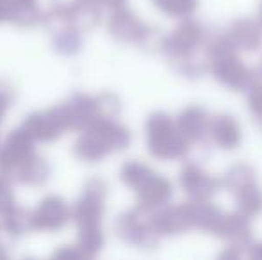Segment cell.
Returning a JSON list of instances; mask_svg holds the SVG:
<instances>
[{
	"mask_svg": "<svg viewBox=\"0 0 262 260\" xmlns=\"http://www.w3.org/2000/svg\"><path fill=\"white\" fill-rule=\"evenodd\" d=\"M105 184L102 180H90L84 187V193L72 207V219L79 228L98 226L104 214Z\"/></svg>",
	"mask_w": 262,
	"mask_h": 260,
	"instance_id": "7a4b0ae2",
	"label": "cell"
},
{
	"mask_svg": "<svg viewBox=\"0 0 262 260\" xmlns=\"http://www.w3.org/2000/svg\"><path fill=\"white\" fill-rule=\"evenodd\" d=\"M9 2H11V6H13V14H14V11H18V9L36 6V0H9ZM11 18H13V16H11Z\"/></svg>",
	"mask_w": 262,
	"mask_h": 260,
	"instance_id": "7c38bea8",
	"label": "cell"
},
{
	"mask_svg": "<svg viewBox=\"0 0 262 260\" xmlns=\"http://www.w3.org/2000/svg\"><path fill=\"white\" fill-rule=\"evenodd\" d=\"M109 31L125 41H136L141 36V23L127 11H118L109 21Z\"/></svg>",
	"mask_w": 262,
	"mask_h": 260,
	"instance_id": "52a82bcc",
	"label": "cell"
},
{
	"mask_svg": "<svg viewBox=\"0 0 262 260\" xmlns=\"http://www.w3.org/2000/svg\"><path fill=\"white\" fill-rule=\"evenodd\" d=\"M13 16V6L9 0H0V23L2 21H11Z\"/></svg>",
	"mask_w": 262,
	"mask_h": 260,
	"instance_id": "8fae6325",
	"label": "cell"
},
{
	"mask_svg": "<svg viewBox=\"0 0 262 260\" xmlns=\"http://www.w3.org/2000/svg\"><path fill=\"white\" fill-rule=\"evenodd\" d=\"M84 2H90L93 6H111V7H120L125 0H84Z\"/></svg>",
	"mask_w": 262,
	"mask_h": 260,
	"instance_id": "4fadbf2b",
	"label": "cell"
},
{
	"mask_svg": "<svg viewBox=\"0 0 262 260\" xmlns=\"http://www.w3.org/2000/svg\"><path fill=\"white\" fill-rule=\"evenodd\" d=\"M32 219H34L36 230L57 232L72 219V208L66 205L62 198L52 195L39 201L36 210L32 212Z\"/></svg>",
	"mask_w": 262,
	"mask_h": 260,
	"instance_id": "3957f363",
	"label": "cell"
},
{
	"mask_svg": "<svg viewBox=\"0 0 262 260\" xmlns=\"http://www.w3.org/2000/svg\"><path fill=\"white\" fill-rule=\"evenodd\" d=\"M7 102H9V97H7V93H6V91L0 89V122H2L4 114H6Z\"/></svg>",
	"mask_w": 262,
	"mask_h": 260,
	"instance_id": "5bb4252c",
	"label": "cell"
},
{
	"mask_svg": "<svg viewBox=\"0 0 262 260\" xmlns=\"http://www.w3.org/2000/svg\"><path fill=\"white\" fill-rule=\"evenodd\" d=\"M104 244V235L100 232V226H88V228H79V250L84 253V257L90 258L95 253H98Z\"/></svg>",
	"mask_w": 262,
	"mask_h": 260,
	"instance_id": "9c48e42d",
	"label": "cell"
},
{
	"mask_svg": "<svg viewBox=\"0 0 262 260\" xmlns=\"http://www.w3.org/2000/svg\"><path fill=\"white\" fill-rule=\"evenodd\" d=\"M2 228L6 230L9 235L20 237L29 233L34 228V219H32V212L24 210L20 207H11L2 214Z\"/></svg>",
	"mask_w": 262,
	"mask_h": 260,
	"instance_id": "8992f818",
	"label": "cell"
},
{
	"mask_svg": "<svg viewBox=\"0 0 262 260\" xmlns=\"http://www.w3.org/2000/svg\"><path fill=\"white\" fill-rule=\"evenodd\" d=\"M11 207H14L13 189L9 185V180L4 175H0V216L6 210H9Z\"/></svg>",
	"mask_w": 262,
	"mask_h": 260,
	"instance_id": "30bf717a",
	"label": "cell"
},
{
	"mask_svg": "<svg viewBox=\"0 0 262 260\" xmlns=\"http://www.w3.org/2000/svg\"><path fill=\"white\" fill-rule=\"evenodd\" d=\"M21 129L27 132L34 141L49 143L57 139L59 135L64 132V127L61 125V122L57 120V116L54 114L52 109L45 112H32L21 123Z\"/></svg>",
	"mask_w": 262,
	"mask_h": 260,
	"instance_id": "277c9868",
	"label": "cell"
},
{
	"mask_svg": "<svg viewBox=\"0 0 262 260\" xmlns=\"http://www.w3.org/2000/svg\"><path fill=\"white\" fill-rule=\"evenodd\" d=\"M52 34V45L59 54L72 56V54L79 52L82 38H80V31L77 27H62L59 31H54Z\"/></svg>",
	"mask_w": 262,
	"mask_h": 260,
	"instance_id": "ba28073f",
	"label": "cell"
},
{
	"mask_svg": "<svg viewBox=\"0 0 262 260\" xmlns=\"http://www.w3.org/2000/svg\"><path fill=\"white\" fill-rule=\"evenodd\" d=\"M49 173H50V166L47 164V160L41 159L39 155H36V153H32L27 160H24L20 164L13 180L27 185H41L43 182H47Z\"/></svg>",
	"mask_w": 262,
	"mask_h": 260,
	"instance_id": "5b68a950",
	"label": "cell"
},
{
	"mask_svg": "<svg viewBox=\"0 0 262 260\" xmlns=\"http://www.w3.org/2000/svg\"><path fill=\"white\" fill-rule=\"evenodd\" d=\"M4 257H6V251H4L2 246H0V258H4Z\"/></svg>",
	"mask_w": 262,
	"mask_h": 260,
	"instance_id": "9a60e30c",
	"label": "cell"
},
{
	"mask_svg": "<svg viewBox=\"0 0 262 260\" xmlns=\"http://www.w3.org/2000/svg\"><path fill=\"white\" fill-rule=\"evenodd\" d=\"M34 153V139L24 129L13 130L2 143H0V175L13 180L14 173L24 160Z\"/></svg>",
	"mask_w": 262,
	"mask_h": 260,
	"instance_id": "6da1fadb",
	"label": "cell"
}]
</instances>
